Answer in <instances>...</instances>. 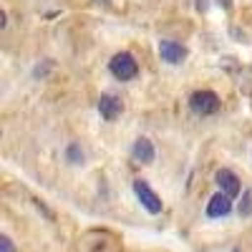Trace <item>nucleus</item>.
Listing matches in <instances>:
<instances>
[{"mask_svg": "<svg viewBox=\"0 0 252 252\" xmlns=\"http://www.w3.org/2000/svg\"><path fill=\"white\" fill-rule=\"evenodd\" d=\"M109 71L116 81H134L139 76V63L129 51H119L111 61H109Z\"/></svg>", "mask_w": 252, "mask_h": 252, "instance_id": "1", "label": "nucleus"}, {"mask_svg": "<svg viewBox=\"0 0 252 252\" xmlns=\"http://www.w3.org/2000/svg\"><path fill=\"white\" fill-rule=\"evenodd\" d=\"M189 109L197 116H212V114L220 111V96L209 89H199L189 96Z\"/></svg>", "mask_w": 252, "mask_h": 252, "instance_id": "2", "label": "nucleus"}, {"mask_svg": "<svg viewBox=\"0 0 252 252\" xmlns=\"http://www.w3.org/2000/svg\"><path fill=\"white\" fill-rule=\"evenodd\" d=\"M134 194H136V199L141 202V207L146 209L149 215H161V209H164V202L159 199V194L154 192V189L146 184L144 179H134Z\"/></svg>", "mask_w": 252, "mask_h": 252, "instance_id": "3", "label": "nucleus"}, {"mask_svg": "<svg viewBox=\"0 0 252 252\" xmlns=\"http://www.w3.org/2000/svg\"><path fill=\"white\" fill-rule=\"evenodd\" d=\"M159 56H161L164 63H169V66H179V63H184V58H187V48L179 43V40L161 38L159 40Z\"/></svg>", "mask_w": 252, "mask_h": 252, "instance_id": "4", "label": "nucleus"}, {"mask_svg": "<svg viewBox=\"0 0 252 252\" xmlns=\"http://www.w3.org/2000/svg\"><path fill=\"white\" fill-rule=\"evenodd\" d=\"M215 182H217V187H220V192H224L227 197H240L242 194V184H240V177L235 174V172H229V169H220L217 174H215Z\"/></svg>", "mask_w": 252, "mask_h": 252, "instance_id": "5", "label": "nucleus"}, {"mask_svg": "<svg viewBox=\"0 0 252 252\" xmlns=\"http://www.w3.org/2000/svg\"><path fill=\"white\" fill-rule=\"evenodd\" d=\"M207 217L209 220H222V217H227L229 212H232V197H227L224 192H217L212 199L207 202Z\"/></svg>", "mask_w": 252, "mask_h": 252, "instance_id": "6", "label": "nucleus"}, {"mask_svg": "<svg viewBox=\"0 0 252 252\" xmlns=\"http://www.w3.org/2000/svg\"><path fill=\"white\" fill-rule=\"evenodd\" d=\"M96 109H98V114H101L103 121H116L121 116V111H124L121 101L116 96H111V94H103L98 98V103H96Z\"/></svg>", "mask_w": 252, "mask_h": 252, "instance_id": "7", "label": "nucleus"}, {"mask_svg": "<svg viewBox=\"0 0 252 252\" xmlns=\"http://www.w3.org/2000/svg\"><path fill=\"white\" fill-rule=\"evenodd\" d=\"M131 157L136 161H141V164H152L157 159V149H154V144L146 139V136H139L134 141V146H131Z\"/></svg>", "mask_w": 252, "mask_h": 252, "instance_id": "8", "label": "nucleus"}, {"mask_svg": "<svg viewBox=\"0 0 252 252\" xmlns=\"http://www.w3.org/2000/svg\"><path fill=\"white\" fill-rule=\"evenodd\" d=\"M63 159H66L71 166H81L86 161V152H83V146L78 141H68L66 149H63Z\"/></svg>", "mask_w": 252, "mask_h": 252, "instance_id": "9", "label": "nucleus"}, {"mask_svg": "<svg viewBox=\"0 0 252 252\" xmlns=\"http://www.w3.org/2000/svg\"><path fill=\"white\" fill-rule=\"evenodd\" d=\"M240 217H252V192L245 189L240 199Z\"/></svg>", "mask_w": 252, "mask_h": 252, "instance_id": "10", "label": "nucleus"}, {"mask_svg": "<svg viewBox=\"0 0 252 252\" xmlns=\"http://www.w3.org/2000/svg\"><path fill=\"white\" fill-rule=\"evenodd\" d=\"M0 252H15V245H13V240L8 235L0 237Z\"/></svg>", "mask_w": 252, "mask_h": 252, "instance_id": "11", "label": "nucleus"}, {"mask_svg": "<svg viewBox=\"0 0 252 252\" xmlns=\"http://www.w3.org/2000/svg\"><path fill=\"white\" fill-rule=\"evenodd\" d=\"M98 3H111V0H98Z\"/></svg>", "mask_w": 252, "mask_h": 252, "instance_id": "12", "label": "nucleus"}]
</instances>
